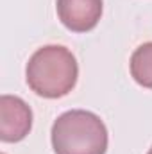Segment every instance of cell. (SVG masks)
<instances>
[{"label": "cell", "mask_w": 152, "mask_h": 154, "mask_svg": "<svg viewBox=\"0 0 152 154\" xmlns=\"http://www.w3.org/2000/svg\"><path fill=\"white\" fill-rule=\"evenodd\" d=\"M79 65L70 48L63 45H45L27 61L25 81L43 99H61L77 84Z\"/></svg>", "instance_id": "6da1fadb"}, {"label": "cell", "mask_w": 152, "mask_h": 154, "mask_svg": "<svg viewBox=\"0 0 152 154\" xmlns=\"http://www.w3.org/2000/svg\"><path fill=\"white\" fill-rule=\"evenodd\" d=\"M56 154H106L108 127L93 111L70 109L56 118L50 131Z\"/></svg>", "instance_id": "7a4b0ae2"}, {"label": "cell", "mask_w": 152, "mask_h": 154, "mask_svg": "<svg viewBox=\"0 0 152 154\" xmlns=\"http://www.w3.org/2000/svg\"><path fill=\"white\" fill-rule=\"evenodd\" d=\"M32 129V109L16 95L0 97V140L4 143L22 142Z\"/></svg>", "instance_id": "3957f363"}, {"label": "cell", "mask_w": 152, "mask_h": 154, "mask_svg": "<svg viewBox=\"0 0 152 154\" xmlns=\"http://www.w3.org/2000/svg\"><path fill=\"white\" fill-rule=\"evenodd\" d=\"M59 22L72 32H90L102 18V0H56Z\"/></svg>", "instance_id": "277c9868"}, {"label": "cell", "mask_w": 152, "mask_h": 154, "mask_svg": "<svg viewBox=\"0 0 152 154\" xmlns=\"http://www.w3.org/2000/svg\"><path fill=\"white\" fill-rule=\"evenodd\" d=\"M129 70L132 79L140 86L152 90V41L140 45L132 52L129 61Z\"/></svg>", "instance_id": "5b68a950"}, {"label": "cell", "mask_w": 152, "mask_h": 154, "mask_svg": "<svg viewBox=\"0 0 152 154\" xmlns=\"http://www.w3.org/2000/svg\"><path fill=\"white\" fill-rule=\"evenodd\" d=\"M147 154H152V147H150V149H149V152H147Z\"/></svg>", "instance_id": "8992f818"}]
</instances>
